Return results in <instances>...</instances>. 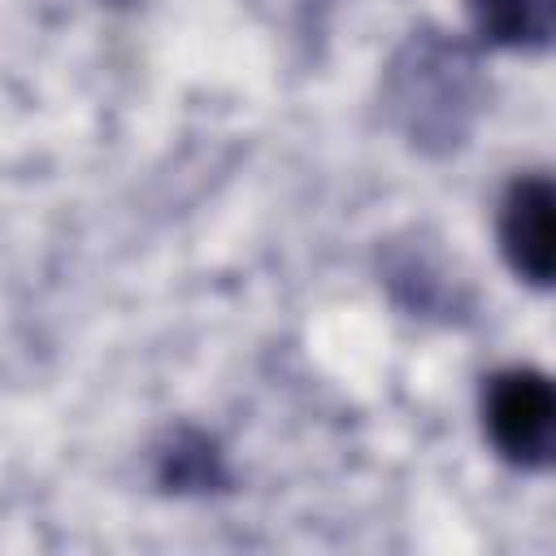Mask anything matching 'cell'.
I'll return each mask as SVG.
<instances>
[{"instance_id":"cell-1","label":"cell","mask_w":556,"mask_h":556,"mask_svg":"<svg viewBox=\"0 0 556 556\" xmlns=\"http://www.w3.org/2000/svg\"><path fill=\"white\" fill-rule=\"evenodd\" d=\"M491 100L482 48L434 22L413 26L378 87L382 122L417 156H452L469 143Z\"/></svg>"},{"instance_id":"cell-2","label":"cell","mask_w":556,"mask_h":556,"mask_svg":"<svg viewBox=\"0 0 556 556\" xmlns=\"http://www.w3.org/2000/svg\"><path fill=\"white\" fill-rule=\"evenodd\" d=\"M482 434L491 452L521 469L547 473L556 452V387L534 365H504L482 378Z\"/></svg>"},{"instance_id":"cell-3","label":"cell","mask_w":556,"mask_h":556,"mask_svg":"<svg viewBox=\"0 0 556 556\" xmlns=\"http://www.w3.org/2000/svg\"><path fill=\"white\" fill-rule=\"evenodd\" d=\"M378 274H382V287L391 291V300L408 317H430V321L452 326L473 313L469 282L452 269V261L439 252V243L426 239L421 230L387 239L378 252Z\"/></svg>"},{"instance_id":"cell-4","label":"cell","mask_w":556,"mask_h":556,"mask_svg":"<svg viewBox=\"0 0 556 556\" xmlns=\"http://www.w3.org/2000/svg\"><path fill=\"white\" fill-rule=\"evenodd\" d=\"M495 235L513 278L547 291L556 274V191L543 169H526L504 187Z\"/></svg>"},{"instance_id":"cell-5","label":"cell","mask_w":556,"mask_h":556,"mask_svg":"<svg viewBox=\"0 0 556 556\" xmlns=\"http://www.w3.org/2000/svg\"><path fill=\"white\" fill-rule=\"evenodd\" d=\"M152 478L169 495H213L230 486L226 452L217 447L213 434L195 426L165 430V439L152 447Z\"/></svg>"},{"instance_id":"cell-6","label":"cell","mask_w":556,"mask_h":556,"mask_svg":"<svg viewBox=\"0 0 556 556\" xmlns=\"http://www.w3.org/2000/svg\"><path fill=\"white\" fill-rule=\"evenodd\" d=\"M473 43L504 52H547L556 35V0H465Z\"/></svg>"}]
</instances>
